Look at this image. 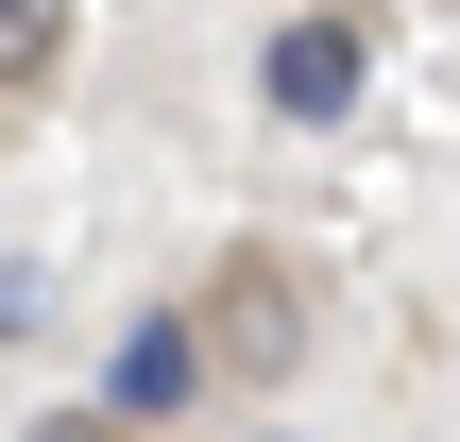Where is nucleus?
I'll return each instance as SVG.
<instances>
[{
	"label": "nucleus",
	"mask_w": 460,
	"mask_h": 442,
	"mask_svg": "<svg viewBox=\"0 0 460 442\" xmlns=\"http://www.w3.org/2000/svg\"><path fill=\"white\" fill-rule=\"evenodd\" d=\"M51 51H68V0H0V85H51Z\"/></svg>",
	"instance_id": "3"
},
{
	"label": "nucleus",
	"mask_w": 460,
	"mask_h": 442,
	"mask_svg": "<svg viewBox=\"0 0 460 442\" xmlns=\"http://www.w3.org/2000/svg\"><path fill=\"white\" fill-rule=\"evenodd\" d=\"M34 442H102V426H85V409H68V426H34Z\"/></svg>",
	"instance_id": "4"
},
{
	"label": "nucleus",
	"mask_w": 460,
	"mask_h": 442,
	"mask_svg": "<svg viewBox=\"0 0 460 442\" xmlns=\"http://www.w3.org/2000/svg\"><path fill=\"white\" fill-rule=\"evenodd\" d=\"M188 375H205V358H188V324H119V358H102V392H119V409H188Z\"/></svg>",
	"instance_id": "2"
},
{
	"label": "nucleus",
	"mask_w": 460,
	"mask_h": 442,
	"mask_svg": "<svg viewBox=\"0 0 460 442\" xmlns=\"http://www.w3.org/2000/svg\"><path fill=\"white\" fill-rule=\"evenodd\" d=\"M256 68H273V119H341L376 51H358V17H290V34H273Z\"/></svg>",
	"instance_id": "1"
}]
</instances>
